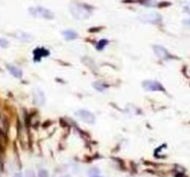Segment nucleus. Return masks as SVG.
Listing matches in <instances>:
<instances>
[{
  "label": "nucleus",
  "mask_w": 190,
  "mask_h": 177,
  "mask_svg": "<svg viewBox=\"0 0 190 177\" xmlns=\"http://www.w3.org/2000/svg\"><path fill=\"white\" fill-rule=\"evenodd\" d=\"M70 11L72 15L75 18L76 20H86L90 17L92 9L87 7L86 5L80 4V3H73L70 6Z\"/></svg>",
  "instance_id": "f257e3e1"
},
{
  "label": "nucleus",
  "mask_w": 190,
  "mask_h": 177,
  "mask_svg": "<svg viewBox=\"0 0 190 177\" xmlns=\"http://www.w3.org/2000/svg\"><path fill=\"white\" fill-rule=\"evenodd\" d=\"M29 13L36 18H41L45 20H52L54 18V14L49 9L43 7H30Z\"/></svg>",
  "instance_id": "f03ea898"
},
{
  "label": "nucleus",
  "mask_w": 190,
  "mask_h": 177,
  "mask_svg": "<svg viewBox=\"0 0 190 177\" xmlns=\"http://www.w3.org/2000/svg\"><path fill=\"white\" fill-rule=\"evenodd\" d=\"M138 19L144 23H158L161 20V16L157 12H144L141 13Z\"/></svg>",
  "instance_id": "7ed1b4c3"
},
{
  "label": "nucleus",
  "mask_w": 190,
  "mask_h": 177,
  "mask_svg": "<svg viewBox=\"0 0 190 177\" xmlns=\"http://www.w3.org/2000/svg\"><path fill=\"white\" fill-rule=\"evenodd\" d=\"M75 115L80 120H82L83 122L87 123V124L92 125L96 121L95 115L87 110H78L75 112Z\"/></svg>",
  "instance_id": "20e7f679"
},
{
  "label": "nucleus",
  "mask_w": 190,
  "mask_h": 177,
  "mask_svg": "<svg viewBox=\"0 0 190 177\" xmlns=\"http://www.w3.org/2000/svg\"><path fill=\"white\" fill-rule=\"evenodd\" d=\"M143 88L149 91H164L163 86L158 81L153 80H146L142 83Z\"/></svg>",
  "instance_id": "39448f33"
},
{
  "label": "nucleus",
  "mask_w": 190,
  "mask_h": 177,
  "mask_svg": "<svg viewBox=\"0 0 190 177\" xmlns=\"http://www.w3.org/2000/svg\"><path fill=\"white\" fill-rule=\"evenodd\" d=\"M153 50H154V53L155 55L159 58V59H162V60H167L169 58H171V55L169 54V52L162 46H159V45H155L153 47Z\"/></svg>",
  "instance_id": "423d86ee"
},
{
  "label": "nucleus",
  "mask_w": 190,
  "mask_h": 177,
  "mask_svg": "<svg viewBox=\"0 0 190 177\" xmlns=\"http://www.w3.org/2000/svg\"><path fill=\"white\" fill-rule=\"evenodd\" d=\"M33 95H34V102L37 104V105H44L45 103V93L39 89L36 88L33 91Z\"/></svg>",
  "instance_id": "0eeeda50"
},
{
  "label": "nucleus",
  "mask_w": 190,
  "mask_h": 177,
  "mask_svg": "<svg viewBox=\"0 0 190 177\" xmlns=\"http://www.w3.org/2000/svg\"><path fill=\"white\" fill-rule=\"evenodd\" d=\"M7 70L10 72V74H11L12 76H14L15 77L21 78V77H22V71H21V69H20L18 67L12 66V65H7Z\"/></svg>",
  "instance_id": "6e6552de"
},
{
  "label": "nucleus",
  "mask_w": 190,
  "mask_h": 177,
  "mask_svg": "<svg viewBox=\"0 0 190 177\" xmlns=\"http://www.w3.org/2000/svg\"><path fill=\"white\" fill-rule=\"evenodd\" d=\"M62 35L64 37V39H66L67 41H71V40H74L77 38V33L74 30H67L65 32L62 33Z\"/></svg>",
  "instance_id": "1a4fd4ad"
},
{
  "label": "nucleus",
  "mask_w": 190,
  "mask_h": 177,
  "mask_svg": "<svg viewBox=\"0 0 190 177\" xmlns=\"http://www.w3.org/2000/svg\"><path fill=\"white\" fill-rule=\"evenodd\" d=\"M16 38L22 41V42H29V41L32 40L31 36L27 34V33H22V32H18L16 33Z\"/></svg>",
  "instance_id": "9d476101"
},
{
  "label": "nucleus",
  "mask_w": 190,
  "mask_h": 177,
  "mask_svg": "<svg viewBox=\"0 0 190 177\" xmlns=\"http://www.w3.org/2000/svg\"><path fill=\"white\" fill-rule=\"evenodd\" d=\"M9 42L7 40H6L5 38H0V47L2 48H7L8 46Z\"/></svg>",
  "instance_id": "9b49d317"
},
{
  "label": "nucleus",
  "mask_w": 190,
  "mask_h": 177,
  "mask_svg": "<svg viewBox=\"0 0 190 177\" xmlns=\"http://www.w3.org/2000/svg\"><path fill=\"white\" fill-rule=\"evenodd\" d=\"M37 177H49V175H48V172L45 169H42L38 172V175Z\"/></svg>",
  "instance_id": "f8f14e48"
},
{
  "label": "nucleus",
  "mask_w": 190,
  "mask_h": 177,
  "mask_svg": "<svg viewBox=\"0 0 190 177\" xmlns=\"http://www.w3.org/2000/svg\"><path fill=\"white\" fill-rule=\"evenodd\" d=\"M94 87H95L97 91H102L105 90V87L103 86V84H102L101 82H97V83H95V84H94Z\"/></svg>",
  "instance_id": "ddd939ff"
},
{
  "label": "nucleus",
  "mask_w": 190,
  "mask_h": 177,
  "mask_svg": "<svg viewBox=\"0 0 190 177\" xmlns=\"http://www.w3.org/2000/svg\"><path fill=\"white\" fill-rule=\"evenodd\" d=\"M24 177H36V175H35V173L32 170H28V171L25 172Z\"/></svg>",
  "instance_id": "4468645a"
},
{
  "label": "nucleus",
  "mask_w": 190,
  "mask_h": 177,
  "mask_svg": "<svg viewBox=\"0 0 190 177\" xmlns=\"http://www.w3.org/2000/svg\"><path fill=\"white\" fill-rule=\"evenodd\" d=\"M184 24L187 25V26H188V27H190V19L185 20H184Z\"/></svg>",
  "instance_id": "2eb2a0df"
},
{
  "label": "nucleus",
  "mask_w": 190,
  "mask_h": 177,
  "mask_svg": "<svg viewBox=\"0 0 190 177\" xmlns=\"http://www.w3.org/2000/svg\"><path fill=\"white\" fill-rule=\"evenodd\" d=\"M14 177H22V175H21V174L18 173V174H15V175H14Z\"/></svg>",
  "instance_id": "dca6fc26"
},
{
  "label": "nucleus",
  "mask_w": 190,
  "mask_h": 177,
  "mask_svg": "<svg viewBox=\"0 0 190 177\" xmlns=\"http://www.w3.org/2000/svg\"><path fill=\"white\" fill-rule=\"evenodd\" d=\"M90 177H103V176H100V175H90Z\"/></svg>",
  "instance_id": "f3484780"
},
{
  "label": "nucleus",
  "mask_w": 190,
  "mask_h": 177,
  "mask_svg": "<svg viewBox=\"0 0 190 177\" xmlns=\"http://www.w3.org/2000/svg\"><path fill=\"white\" fill-rule=\"evenodd\" d=\"M61 177H70V175H65V176H61Z\"/></svg>",
  "instance_id": "a211bd4d"
}]
</instances>
